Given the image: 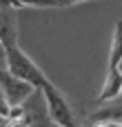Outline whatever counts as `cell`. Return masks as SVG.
I'll list each match as a JSON object with an SVG mask.
<instances>
[{"instance_id":"obj_6","label":"cell","mask_w":122,"mask_h":127,"mask_svg":"<svg viewBox=\"0 0 122 127\" xmlns=\"http://www.w3.org/2000/svg\"><path fill=\"white\" fill-rule=\"evenodd\" d=\"M122 92V74L118 69H109L107 71V78H104V85L98 94V103H104V100H111V98H118Z\"/></svg>"},{"instance_id":"obj_5","label":"cell","mask_w":122,"mask_h":127,"mask_svg":"<svg viewBox=\"0 0 122 127\" xmlns=\"http://www.w3.org/2000/svg\"><path fill=\"white\" fill-rule=\"evenodd\" d=\"M89 121L91 123H116V121H122V98L118 96V98L100 103V107L96 112H91Z\"/></svg>"},{"instance_id":"obj_12","label":"cell","mask_w":122,"mask_h":127,"mask_svg":"<svg viewBox=\"0 0 122 127\" xmlns=\"http://www.w3.org/2000/svg\"><path fill=\"white\" fill-rule=\"evenodd\" d=\"M91 127H109V123H91Z\"/></svg>"},{"instance_id":"obj_4","label":"cell","mask_w":122,"mask_h":127,"mask_svg":"<svg viewBox=\"0 0 122 127\" xmlns=\"http://www.w3.org/2000/svg\"><path fill=\"white\" fill-rule=\"evenodd\" d=\"M0 42L4 49L18 45V20L16 9L9 4H0Z\"/></svg>"},{"instance_id":"obj_11","label":"cell","mask_w":122,"mask_h":127,"mask_svg":"<svg viewBox=\"0 0 122 127\" xmlns=\"http://www.w3.org/2000/svg\"><path fill=\"white\" fill-rule=\"evenodd\" d=\"M7 112H9V105L4 103V96H2V92H0V114L7 116Z\"/></svg>"},{"instance_id":"obj_13","label":"cell","mask_w":122,"mask_h":127,"mask_svg":"<svg viewBox=\"0 0 122 127\" xmlns=\"http://www.w3.org/2000/svg\"><path fill=\"white\" fill-rule=\"evenodd\" d=\"M109 127H122V121H116V123H109Z\"/></svg>"},{"instance_id":"obj_16","label":"cell","mask_w":122,"mask_h":127,"mask_svg":"<svg viewBox=\"0 0 122 127\" xmlns=\"http://www.w3.org/2000/svg\"><path fill=\"white\" fill-rule=\"evenodd\" d=\"M120 98H122V92H120Z\"/></svg>"},{"instance_id":"obj_8","label":"cell","mask_w":122,"mask_h":127,"mask_svg":"<svg viewBox=\"0 0 122 127\" xmlns=\"http://www.w3.org/2000/svg\"><path fill=\"white\" fill-rule=\"evenodd\" d=\"M13 9L18 7H38V9H53V0H9Z\"/></svg>"},{"instance_id":"obj_9","label":"cell","mask_w":122,"mask_h":127,"mask_svg":"<svg viewBox=\"0 0 122 127\" xmlns=\"http://www.w3.org/2000/svg\"><path fill=\"white\" fill-rule=\"evenodd\" d=\"M80 2H87V0H53V9H69Z\"/></svg>"},{"instance_id":"obj_3","label":"cell","mask_w":122,"mask_h":127,"mask_svg":"<svg viewBox=\"0 0 122 127\" xmlns=\"http://www.w3.org/2000/svg\"><path fill=\"white\" fill-rule=\"evenodd\" d=\"M33 85H29V83H24V80H20V78H16V76H11L7 69H0V92H2V96H4V103L9 105V107H18V105H22L31 94H33Z\"/></svg>"},{"instance_id":"obj_7","label":"cell","mask_w":122,"mask_h":127,"mask_svg":"<svg viewBox=\"0 0 122 127\" xmlns=\"http://www.w3.org/2000/svg\"><path fill=\"white\" fill-rule=\"evenodd\" d=\"M120 60H122V20H118L116 29H113L111 49H109V69H118Z\"/></svg>"},{"instance_id":"obj_10","label":"cell","mask_w":122,"mask_h":127,"mask_svg":"<svg viewBox=\"0 0 122 127\" xmlns=\"http://www.w3.org/2000/svg\"><path fill=\"white\" fill-rule=\"evenodd\" d=\"M4 65H7V49L0 42V69H4Z\"/></svg>"},{"instance_id":"obj_15","label":"cell","mask_w":122,"mask_h":127,"mask_svg":"<svg viewBox=\"0 0 122 127\" xmlns=\"http://www.w3.org/2000/svg\"><path fill=\"white\" fill-rule=\"evenodd\" d=\"M2 2H7V4H9V0H2ZM9 7H11V4H9Z\"/></svg>"},{"instance_id":"obj_14","label":"cell","mask_w":122,"mask_h":127,"mask_svg":"<svg viewBox=\"0 0 122 127\" xmlns=\"http://www.w3.org/2000/svg\"><path fill=\"white\" fill-rule=\"evenodd\" d=\"M0 127H4V114H0Z\"/></svg>"},{"instance_id":"obj_1","label":"cell","mask_w":122,"mask_h":127,"mask_svg":"<svg viewBox=\"0 0 122 127\" xmlns=\"http://www.w3.org/2000/svg\"><path fill=\"white\" fill-rule=\"evenodd\" d=\"M4 69H7L11 76H16V78H20V80L33 85L36 89H40V87L49 80V78L44 76V71H42L18 45H13V47L7 49V65H4Z\"/></svg>"},{"instance_id":"obj_2","label":"cell","mask_w":122,"mask_h":127,"mask_svg":"<svg viewBox=\"0 0 122 127\" xmlns=\"http://www.w3.org/2000/svg\"><path fill=\"white\" fill-rule=\"evenodd\" d=\"M42 98H44V105H47V114L51 118V123L58 127H78V121L73 116V109H71V103L69 98L51 83L47 80L42 87Z\"/></svg>"},{"instance_id":"obj_17","label":"cell","mask_w":122,"mask_h":127,"mask_svg":"<svg viewBox=\"0 0 122 127\" xmlns=\"http://www.w3.org/2000/svg\"><path fill=\"white\" fill-rule=\"evenodd\" d=\"M51 127H58V125H51Z\"/></svg>"}]
</instances>
